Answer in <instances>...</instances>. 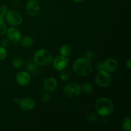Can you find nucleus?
Here are the masks:
<instances>
[{
    "mask_svg": "<svg viewBox=\"0 0 131 131\" xmlns=\"http://www.w3.org/2000/svg\"><path fill=\"white\" fill-rule=\"evenodd\" d=\"M19 42L22 47H24V48H29L33 46V40L31 37H29V36H25V37L20 38Z\"/></svg>",
    "mask_w": 131,
    "mask_h": 131,
    "instance_id": "15",
    "label": "nucleus"
},
{
    "mask_svg": "<svg viewBox=\"0 0 131 131\" xmlns=\"http://www.w3.org/2000/svg\"><path fill=\"white\" fill-rule=\"evenodd\" d=\"M26 69L29 73L33 74V75H37L39 73L38 66L34 62L33 60H29L26 62L25 64Z\"/></svg>",
    "mask_w": 131,
    "mask_h": 131,
    "instance_id": "14",
    "label": "nucleus"
},
{
    "mask_svg": "<svg viewBox=\"0 0 131 131\" xmlns=\"http://www.w3.org/2000/svg\"><path fill=\"white\" fill-rule=\"evenodd\" d=\"M43 89L48 92H52L57 88L58 81L55 78H48L44 81L43 84Z\"/></svg>",
    "mask_w": 131,
    "mask_h": 131,
    "instance_id": "12",
    "label": "nucleus"
},
{
    "mask_svg": "<svg viewBox=\"0 0 131 131\" xmlns=\"http://www.w3.org/2000/svg\"><path fill=\"white\" fill-rule=\"evenodd\" d=\"M95 109L97 113L102 116H108L114 111V104L112 101L106 97H101L96 101Z\"/></svg>",
    "mask_w": 131,
    "mask_h": 131,
    "instance_id": "2",
    "label": "nucleus"
},
{
    "mask_svg": "<svg viewBox=\"0 0 131 131\" xmlns=\"http://www.w3.org/2000/svg\"><path fill=\"white\" fill-rule=\"evenodd\" d=\"M72 1L75 3H82L83 2V1H85V0H72Z\"/></svg>",
    "mask_w": 131,
    "mask_h": 131,
    "instance_id": "31",
    "label": "nucleus"
},
{
    "mask_svg": "<svg viewBox=\"0 0 131 131\" xmlns=\"http://www.w3.org/2000/svg\"><path fill=\"white\" fill-rule=\"evenodd\" d=\"M7 56V51L3 46H0V61H3Z\"/></svg>",
    "mask_w": 131,
    "mask_h": 131,
    "instance_id": "22",
    "label": "nucleus"
},
{
    "mask_svg": "<svg viewBox=\"0 0 131 131\" xmlns=\"http://www.w3.org/2000/svg\"><path fill=\"white\" fill-rule=\"evenodd\" d=\"M97 120V116L95 114H90L87 116V120L90 122H93Z\"/></svg>",
    "mask_w": 131,
    "mask_h": 131,
    "instance_id": "24",
    "label": "nucleus"
},
{
    "mask_svg": "<svg viewBox=\"0 0 131 131\" xmlns=\"http://www.w3.org/2000/svg\"><path fill=\"white\" fill-rule=\"evenodd\" d=\"M93 90V86L90 83H85L81 86L82 92H84L85 93H92Z\"/></svg>",
    "mask_w": 131,
    "mask_h": 131,
    "instance_id": "21",
    "label": "nucleus"
},
{
    "mask_svg": "<svg viewBox=\"0 0 131 131\" xmlns=\"http://www.w3.org/2000/svg\"><path fill=\"white\" fill-rule=\"evenodd\" d=\"M2 46H3V47H7L8 46L9 44V42H8V39H5L3 40L2 41Z\"/></svg>",
    "mask_w": 131,
    "mask_h": 131,
    "instance_id": "28",
    "label": "nucleus"
},
{
    "mask_svg": "<svg viewBox=\"0 0 131 131\" xmlns=\"http://www.w3.org/2000/svg\"><path fill=\"white\" fill-rule=\"evenodd\" d=\"M105 70L111 73L115 72L118 67V62L115 58H109L104 61Z\"/></svg>",
    "mask_w": 131,
    "mask_h": 131,
    "instance_id": "13",
    "label": "nucleus"
},
{
    "mask_svg": "<svg viewBox=\"0 0 131 131\" xmlns=\"http://www.w3.org/2000/svg\"><path fill=\"white\" fill-rule=\"evenodd\" d=\"M72 52L71 47L68 44H64L60 47V55L64 56V57L69 58Z\"/></svg>",
    "mask_w": 131,
    "mask_h": 131,
    "instance_id": "17",
    "label": "nucleus"
},
{
    "mask_svg": "<svg viewBox=\"0 0 131 131\" xmlns=\"http://www.w3.org/2000/svg\"><path fill=\"white\" fill-rule=\"evenodd\" d=\"M5 20L12 26H17L23 23V17L19 12L14 10H10L5 15Z\"/></svg>",
    "mask_w": 131,
    "mask_h": 131,
    "instance_id": "6",
    "label": "nucleus"
},
{
    "mask_svg": "<svg viewBox=\"0 0 131 131\" xmlns=\"http://www.w3.org/2000/svg\"><path fill=\"white\" fill-rule=\"evenodd\" d=\"M122 128L124 130L130 131L131 129V119L130 116H125L122 123Z\"/></svg>",
    "mask_w": 131,
    "mask_h": 131,
    "instance_id": "18",
    "label": "nucleus"
},
{
    "mask_svg": "<svg viewBox=\"0 0 131 131\" xmlns=\"http://www.w3.org/2000/svg\"><path fill=\"white\" fill-rule=\"evenodd\" d=\"M70 71H69L67 68L63 69L61 71V74H60V78L63 81H67L69 80L70 78Z\"/></svg>",
    "mask_w": 131,
    "mask_h": 131,
    "instance_id": "20",
    "label": "nucleus"
},
{
    "mask_svg": "<svg viewBox=\"0 0 131 131\" xmlns=\"http://www.w3.org/2000/svg\"><path fill=\"white\" fill-rule=\"evenodd\" d=\"M112 77L111 74L106 70L99 71L95 76V83L101 88H106L111 84Z\"/></svg>",
    "mask_w": 131,
    "mask_h": 131,
    "instance_id": "4",
    "label": "nucleus"
},
{
    "mask_svg": "<svg viewBox=\"0 0 131 131\" xmlns=\"http://www.w3.org/2000/svg\"><path fill=\"white\" fill-rule=\"evenodd\" d=\"M51 100V97L47 93H43L42 96V101L43 103H47Z\"/></svg>",
    "mask_w": 131,
    "mask_h": 131,
    "instance_id": "23",
    "label": "nucleus"
},
{
    "mask_svg": "<svg viewBox=\"0 0 131 131\" xmlns=\"http://www.w3.org/2000/svg\"><path fill=\"white\" fill-rule=\"evenodd\" d=\"M15 81L19 85L21 86H26L31 83V77L28 71L20 70L15 75Z\"/></svg>",
    "mask_w": 131,
    "mask_h": 131,
    "instance_id": "8",
    "label": "nucleus"
},
{
    "mask_svg": "<svg viewBox=\"0 0 131 131\" xmlns=\"http://www.w3.org/2000/svg\"><path fill=\"white\" fill-rule=\"evenodd\" d=\"M19 100H20V99H19V98H15V99H14V102H15V104H19Z\"/></svg>",
    "mask_w": 131,
    "mask_h": 131,
    "instance_id": "30",
    "label": "nucleus"
},
{
    "mask_svg": "<svg viewBox=\"0 0 131 131\" xmlns=\"http://www.w3.org/2000/svg\"><path fill=\"white\" fill-rule=\"evenodd\" d=\"M84 55H85V56H84V57H85L86 58L88 59L89 60H90V61L92 60H93V58H94V56H95L94 53H93L92 51H86Z\"/></svg>",
    "mask_w": 131,
    "mask_h": 131,
    "instance_id": "25",
    "label": "nucleus"
},
{
    "mask_svg": "<svg viewBox=\"0 0 131 131\" xmlns=\"http://www.w3.org/2000/svg\"><path fill=\"white\" fill-rule=\"evenodd\" d=\"M72 68L75 74L86 77L90 75L93 72V67L90 60L85 57L79 58L73 63Z\"/></svg>",
    "mask_w": 131,
    "mask_h": 131,
    "instance_id": "1",
    "label": "nucleus"
},
{
    "mask_svg": "<svg viewBox=\"0 0 131 131\" xmlns=\"http://www.w3.org/2000/svg\"><path fill=\"white\" fill-rule=\"evenodd\" d=\"M53 56L51 52L45 49H40L37 51L33 56L34 62L40 66H47L52 63Z\"/></svg>",
    "mask_w": 131,
    "mask_h": 131,
    "instance_id": "3",
    "label": "nucleus"
},
{
    "mask_svg": "<svg viewBox=\"0 0 131 131\" xmlns=\"http://www.w3.org/2000/svg\"><path fill=\"white\" fill-rule=\"evenodd\" d=\"M8 39L13 43H17L21 38L20 31L15 26H11L7 29L6 32Z\"/></svg>",
    "mask_w": 131,
    "mask_h": 131,
    "instance_id": "10",
    "label": "nucleus"
},
{
    "mask_svg": "<svg viewBox=\"0 0 131 131\" xmlns=\"http://www.w3.org/2000/svg\"><path fill=\"white\" fill-rule=\"evenodd\" d=\"M7 12V7L5 5H1V6H0V15L5 17V15H6Z\"/></svg>",
    "mask_w": 131,
    "mask_h": 131,
    "instance_id": "26",
    "label": "nucleus"
},
{
    "mask_svg": "<svg viewBox=\"0 0 131 131\" xmlns=\"http://www.w3.org/2000/svg\"><path fill=\"white\" fill-rule=\"evenodd\" d=\"M6 30H7V27H6L5 17L0 15V35H4L6 34Z\"/></svg>",
    "mask_w": 131,
    "mask_h": 131,
    "instance_id": "19",
    "label": "nucleus"
},
{
    "mask_svg": "<svg viewBox=\"0 0 131 131\" xmlns=\"http://www.w3.org/2000/svg\"><path fill=\"white\" fill-rule=\"evenodd\" d=\"M97 69L98 71H101V70H105L104 65V61H100L97 63Z\"/></svg>",
    "mask_w": 131,
    "mask_h": 131,
    "instance_id": "27",
    "label": "nucleus"
},
{
    "mask_svg": "<svg viewBox=\"0 0 131 131\" xmlns=\"http://www.w3.org/2000/svg\"><path fill=\"white\" fill-rule=\"evenodd\" d=\"M19 106L21 110L24 111H31L35 107L36 102L33 98L31 97H24L20 99L19 102Z\"/></svg>",
    "mask_w": 131,
    "mask_h": 131,
    "instance_id": "11",
    "label": "nucleus"
},
{
    "mask_svg": "<svg viewBox=\"0 0 131 131\" xmlns=\"http://www.w3.org/2000/svg\"><path fill=\"white\" fill-rule=\"evenodd\" d=\"M37 1H42V0H37Z\"/></svg>",
    "mask_w": 131,
    "mask_h": 131,
    "instance_id": "32",
    "label": "nucleus"
},
{
    "mask_svg": "<svg viewBox=\"0 0 131 131\" xmlns=\"http://www.w3.org/2000/svg\"><path fill=\"white\" fill-rule=\"evenodd\" d=\"M126 67L128 68L129 70H130L131 68V60L130 58L128 59L127 61H126Z\"/></svg>",
    "mask_w": 131,
    "mask_h": 131,
    "instance_id": "29",
    "label": "nucleus"
},
{
    "mask_svg": "<svg viewBox=\"0 0 131 131\" xmlns=\"http://www.w3.org/2000/svg\"><path fill=\"white\" fill-rule=\"evenodd\" d=\"M26 11L31 17H37L40 14V7L37 0H29L26 5Z\"/></svg>",
    "mask_w": 131,
    "mask_h": 131,
    "instance_id": "7",
    "label": "nucleus"
},
{
    "mask_svg": "<svg viewBox=\"0 0 131 131\" xmlns=\"http://www.w3.org/2000/svg\"><path fill=\"white\" fill-rule=\"evenodd\" d=\"M81 86L77 83L72 82L65 86L63 89V93L68 98L77 97L81 93Z\"/></svg>",
    "mask_w": 131,
    "mask_h": 131,
    "instance_id": "5",
    "label": "nucleus"
},
{
    "mask_svg": "<svg viewBox=\"0 0 131 131\" xmlns=\"http://www.w3.org/2000/svg\"><path fill=\"white\" fill-rule=\"evenodd\" d=\"M12 65L15 69H20L23 68L24 65V62L23 59L21 57L17 56L12 60Z\"/></svg>",
    "mask_w": 131,
    "mask_h": 131,
    "instance_id": "16",
    "label": "nucleus"
},
{
    "mask_svg": "<svg viewBox=\"0 0 131 131\" xmlns=\"http://www.w3.org/2000/svg\"><path fill=\"white\" fill-rule=\"evenodd\" d=\"M69 62V58L64 57L61 55H58L53 58L52 61L54 69L57 71H61L63 69L67 67Z\"/></svg>",
    "mask_w": 131,
    "mask_h": 131,
    "instance_id": "9",
    "label": "nucleus"
}]
</instances>
